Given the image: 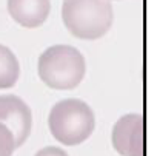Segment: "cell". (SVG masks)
Returning a JSON list of instances; mask_svg holds the SVG:
<instances>
[{"mask_svg": "<svg viewBox=\"0 0 157 156\" xmlns=\"http://www.w3.org/2000/svg\"><path fill=\"white\" fill-rule=\"evenodd\" d=\"M14 150V134L5 124L0 122V156H13Z\"/></svg>", "mask_w": 157, "mask_h": 156, "instance_id": "8", "label": "cell"}, {"mask_svg": "<svg viewBox=\"0 0 157 156\" xmlns=\"http://www.w3.org/2000/svg\"><path fill=\"white\" fill-rule=\"evenodd\" d=\"M0 122L14 134L16 148L22 147L31 133L33 114L29 107L16 94L0 96Z\"/></svg>", "mask_w": 157, "mask_h": 156, "instance_id": "5", "label": "cell"}, {"mask_svg": "<svg viewBox=\"0 0 157 156\" xmlns=\"http://www.w3.org/2000/svg\"><path fill=\"white\" fill-rule=\"evenodd\" d=\"M49 131L63 145H78L86 141L96 127L91 107L80 99H63L57 102L48 116Z\"/></svg>", "mask_w": 157, "mask_h": 156, "instance_id": "3", "label": "cell"}, {"mask_svg": "<svg viewBox=\"0 0 157 156\" xmlns=\"http://www.w3.org/2000/svg\"><path fill=\"white\" fill-rule=\"evenodd\" d=\"M36 156H68V153L60 147H45L39 150Z\"/></svg>", "mask_w": 157, "mask_h": 156, "instance_id": "9", "label": "cell"}, {"mask_svg": "<svg viewBox=\"0 0 157 156\" xmlns=\"http://www.w3.org/2000/svg\"><path fill=\"white\" fill-rule=\"evenodd\" d=\"M20 65L14 53L0 43V90L11 88L17 84Z\"/></svg>", "mask_w": 157, "mask_h": 156, "instance_id": "7", "label": "cell"}, {"mask_svg": "<svg viewBox=\"0 0 157 156\" xmlns=\"http://www.w3.org/2000/svg\"><path fill=\"white\" fill-rule=\"evenodd\" d=\"M49 0H8V13L19 25L37 28L49 16Z\"/></svg>", "mask_w": 157, "mask_h": 156, "instance_id": "6", "label": "cell"}, {"mask_svg": "<svg viewBox=\"0 0 157 156\" xmlns=\"http://www.w3.org/2000/svg\"><path fill=\"white\" fill-rule=\"evenodd\" d=\"M40 81L54 90H72L83 81L86 63L82 53L69 45L45 50L37 63Z\"/></svg>", "mask_w": 157, "mask_h": 156, "instance_id": "1", "label": "cell"}, {"mask_svg": "<svg viewBox=\"0 0 157 156\" xmlns=\"http://www.w3.org/2000/svg\"><path fill=\"white\" fill-rule=\"evenodd\" d=\"M143 118L137 113L122 116L113 128V147L122 156H145Z\"/></svg>", "mask_w": 157, "mask_h": 156, "instance_id": "4", "label": "cell"}, {"mask_svg": "<svg viewBox=\"0 0 157 156\" xmlns=\"http://www.w3.org/2000/svg\"><path fill=\"white\" fill-rule=\"evenodd\" d=\"M109 2H111V0H109Z\"/></svg>", "mask_w": 157, "mask_h": 156, "instance_id": "10", "label": "cell"}, {"mask_svg": "<svg viewBox=\"0 0 157 156\" xmlns=\"http://www.w3.org/2000/svg\"><path fill=\"white\" fill-rule=\"evenodd\" d=\"M109 0H63L62 19L66 30L78 39L96 40L103 37L113 25Z\"/></svg>", "mask_w": 157, "mask_h": 156, "instance_id": "2", "label": "cell"}]
</instances>
